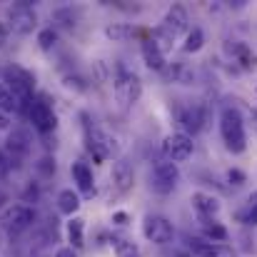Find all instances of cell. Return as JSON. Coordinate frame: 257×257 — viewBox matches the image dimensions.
<instances>
[{"instance_id": "cell-1", "label": "cell", "mask_w": 257, "mask_h": 257, "mask_svg": "<svg viewBox=\"0 0 257 257\" xmlns=\"http://www.w3.org/2000/svg\"><path fill=\"white\" fill-rule=\"evenodd\" d=\"M220 135L225 148L232 155H242L247 150V133H245V122L242 115L235 107H225L220 112Z\"/></svg>"}, {"instance_id": "cell-2", "label": "cell", "mask_w": 257, "mask_h": 257, "mask_svg": "<svg viewBox=\"0 0 257 257\" xmlns=\"http://www.w3.org/2000/svg\"><path fill=\"white\" fill-rule=\"evenodd\" d=\"M112 92H115V102L122 110H127L143 97V80L133 70H127L122 63H117V70L112 78Z\"/></svg>"}, {"instance_id": "cell-3", "label": "cell", "mask_w": 257, "mask_h": 257, "mask_svg": "<svg viewBox=\"0 0 257 257\" xmlns=\"http://www.w3.org/2000/svg\"><path fill=\"white\" fill-rule=\"evenodd\" d=\"M3 83L10 90V95L18 100V105L33 100L35 78H33L30 70H25V68H20V65H8V68L3 70Z\"/></svg>"}, {"instance_id": "cell-4", "label": "cell", "mask_w": 257, "mask_h": 257, "mask_svg": "<svg viewBox=\"0 0 257 257\" xmlns=\"http://www.w3.org/2000/svg\"><path fill=\"white\" fill-rule=\"evenodd\" d=\"M83 133H85V148L87 153L92 155V160L95 163H105L112 153H115V145H112V140L87 117V115H83Z\"/></svg>"}, {"instance_id": "cell-5", "label": "cell", "mask_w": 257, "mask_h": 257, "mask_svg": "<svg viewBox=\"0 0 257 257\" xmlns=\"http://www.w3.org/2000/svg\"><path fill=\"white\" fill-rule=\"evenodd\" d=\"M28 120L43 135H48L58 127V115H55V110H53V105L48 102L45 95H38L28 102Z\"/></svg>"}, {"instance_id": "cell-6", "label": "cell", "mask_w": 257, "mask_h": 257, "mask_svg": "<svg viewBox=\"0 0 257 257\" xmlns=\"http://www.w3.org/2000/svg\"><path fill=\"white\" fill-rule=\"evenodd\" d=\"M177 182H180V170H177L175 163L165 160V158H160V160L153 163L150 187H153L158 195H170L172 190L177 187Z\"/></svg>"}, {"instance_id": "cell-7", "label": "cell", "mask_w": 257, "mask_h": 257, "mask_svg": "<svg viewBox=\"0 0 257 257\" xmlns=\"http://www.w3.org/2000/svg\"><path fill=\"white\" fill-rule=\"evenodd\" d=\"M38 28V13L30 3H15L8 10V30L15 35H30Z\"/></svg>"}, {"instance_id": "cell-8", "label": "cell", "mask_w": 257, "mask_h": 257, "mask_svg": "<svg viewBox=\"0 0 257 257\" xmlns=\"http://www.w3.org/2000/svg\"><path fill=\"white\" fill-rule=\"evenodd\" d=\"M35 222V210L30 205H10L0 212V225L8 232H23Z\"/></svg>"}, {"instance_id": "cell-9", "label": "cell", "mask_w": 257, "mask_h": 257, "mask_svg": "<svg viewBox=\"0 0 257 257\" xmlns=\"http://www.w3.org/2000/svg\"><path fill=\"white\" fill-rule=\"evenodd\" d=\"M143 235L153 245H168L175 237V227H172L170 220L163 217V215H148L145 222H143Z\"/></svg>"}, {"instance_id": "cell-10", "label": "cell", "mask_w": 257, "mask_h": 257, "mask_svg": "<svg viewBox=\"0 0 257 257\" xmlns=\"http://www.w3.org/2000/svg\"><path fill=\"white\" fill-rule=\"evenodd\" d=\"M192 150H195V143L185 133H170L163 140V155H165V160H170L175 165L177 163H185L192 155Z\"/></svg>"}, {"instance_id": "cell-11", "label": "cell", "mask_w": 257, "mask_h": 257, "mask_svg": "<svg viewBox=\"0 0 257 257\" xmlns=\"http://www.w3.org/2000/svg\"><path fill=\"white\" fill-rule=\"evenodd\" d=\"M205 122H207V110L200 105V102H192V105H185L180 110V125H182V133L185 135H197L205 130Z\"/></svg>"}, {"instance_id": "cell-12", "label": "cell", "mask_w": 257, "mask_h": 257, "mask_svg": "<svg viewBox=\"0 0 257 257\" xmlns=\"http://www.w3.org/2000/svg\"><path fill=\"white\" fill-rule=\"evenodd\" d=\"M160 28L170 35L172 40H177V38H180V35H185V33H187V28H190L187 10H185L182 5H170V8H168V13H165V18H163V23H160Z\"/></svg>"}, {"instance_id": "cell-13", "label": "cell", "mask_w": 257, "mask_h": 257, "mask_svg": "<svg viewBox=\"0 0 257 257\" xmlns=\"http://www.w3.org/2000/svg\"><path fill=\"white\" fill-rule=\"evenodd\" d=\"M8 145V153L13 155V158H25V155H30V150H33V138H30V133L25 130V127H15L10 135H8V140H5Z\"/></svg>"}, {"instance_id": "cell-14", "label": "cell", "mask_w": 257, "mask_h": 257, "mask_svg": "<svg viewBox=\"0 0 257 257\" xmlns=\"http://www.w3.org/2000/svg\"><path fill=\"white\" fill-rule=\"evenodd\" d=\"M192 207H195V212L202 217V222H210L217 212H220V200L215 197V195H210V192H195L192 195Z\"/></svg>"}, {"instance_id": "cell-15", "label": "cell", "mask_w": 257, "mask_h": 257, "mask_svg": "<svg viewBox=\"0 0 257 257\" xmlns=\"http://www.w3.org/2000/svg\"><path fill=\"white\" fill-rule=\"evenodd\" d=\"M133 182H135V170H133V165L127 163V160H115L112 163V185L120 190V192H127L130 187H133Z\"/></svg>"}, {"instance_id": "cell-16", "label": "cell", "mask_w": 257, "mask_h": 257, "mask_svg": "<svg viewBox=\"0 0 257 257\" xmlns=\"http://www.w3.org/2000/svg\"><path fill=\"white\" fill-rule=\"evenodd\" d=\"M143 60H145V65H148L150 70H158V73H163V70L168 68V55H165L150 38L143 40Z\"/></svg>"}, {"instance_id": "cell-17", "label": "cell", "mask_w": 257, "mask_h": 257, "mask_svg": "<svg viewBox=\"0 0 257 257\" xmlns=\"http://www.w3.org/2000/svg\"><path fill=\"white\" fill-rule=\"evenodd\" d=\"M73 180L78 182V190L85 195V197H92L95 195V180H92V170H90V165L83 163V160H78V163H73Z\"/></svg>"}, {"instance_id": "cell-18", "label": "cell", "mask_w": 257, "mask_h": 257, "mask_svg": "<svg viewBox=\"0 0 257 257\" xmlns=\"http://www.w3.org/2000/svg\"><path fill=\"white\" fill-rule=\"evenodd\" d=\"M230 53H232L235 63H240L245 70H252V68H257V53L250 48V45H245V43H232Z\"/></svg>"}, {"instance_id": "cell-19", "label": "cell", "mask_w": 257, "mask_h": 257, "mask_svg": "<svg viewBox=\"0 0 257 257\" xmlns=\"http://www.w3.org/2000/svg\"><path fill=\"white\" fill-rule=\"evenodd\" d=\"M163 73L168 75V80L180 83V85H192V80H195V73L185 63H168V68Z\"/></svg>"}, {"instance_id": "cell-20", "label": "cell", "mask_w": 257, "mask_h": 257, "mask_svg": "<svg viewBox=\"0 0 257 257\" xmlns=\"http://www.w3.org/2000/svg\"><path fill=\"white\" fill-rule=\"evenodd\" d=\"M133 35H135V28L127 25V23H110L105 28V38L112 40V43H127Z\"/></svg>"}, {"instance_id": "cell-21", "label": "cell", "mask_w": 257, "mask_h": 257, "mask_svg": "<svg viewBox=\"0 0 257 257\" xmlns=\"http://www.w3.org/2000/svg\"><path fill=\"white\" fill-rule=\"evenodd\" d=\"M58 210L63 212V215H75L78 210H80V195L78 192H73V190H63L60 195H58Z\"/></svg>"}, {"instance_id": "cell-22", "label": "cell", "mask_w": 257, "mask_h": 257, "mask_svg": "<svg viewBox=\"0 0 257 257\" xmlns=\"http://www.w3.org/2000/svg\"><path fill=\"white\" fill-rule=\"evenodd\" d=\"M68 240L73 242V250H80L85 245V220L83 217H73L68 222Z\"/></svg>"}, {"instance_id": "cell-23", "label": "cell", "mask_w": 257, "mask_h": 257, "mask_svg": "<svg viewBox=\"0 0 257 257\" xmlns=\"http://www.w3.org/2000/svg\"><path fill=\"white\" fill-rule=\"evenodd\" d=\"M237 220H240L242 225H250V227H255L257 225V192L255 195H250L247 202L237 210Z\"/></svg>"}, {"instance_id": "cell-24", "label": "cell", "mask_w": 257, "mask_h": 257, "mask_svg": "<svg viewBox=\"0 0 257 257\" xmlns=\"http://www.w3.org/2000/svg\"><path fill=\"white\" fill-rule=\"evenodd\" d=\"M187 247L195 257H212V252H215V242H210L205 237H190Z\"/></svg>"}, {"instance_id": "cell-25", "label": "cell", "mask_w": 257, "mask_h": 257, "mask_svg": "<svg viewBox=\"0 0 257 257\" xmlns=\"http://www.w3.org/2000/svg\"><path fill=\"white\" fill-rule=\"evenodd\" d=\"M202 232H205V240H210V242H215V245H222L225 240H227V230L220 225V222H205L202 225Z\"/></svg>"}, {"instance_id": "cell-26", "label": "cell", "mask_w": 257, "mask_h": 257, "mask_svg": "<svg viewBox=\"0 0 257 257\" xmlns=\"http://www.w3.org/2000/svg\"><path fill=\"white\" fill-rule=\"evenodd\" d=\"M202 45H205V33H202L200 28L187 30V38H185L182 50H185V53H200V50H202Z\"/></svg>"}, {"instance_id": "cell-27", "label": "cell", "mask_w": 257, "mask_h": 257, "mask_svg": "<svg viewBox=\"0 0 257 257\" xmlns=\"http://www.w3.org/2000/svg\"><path fill=\"white\" fill-rule=\"evenodd\" d=\"M115 255L117 257H143V252L130 240H115Z\"/></svg>"}, {"instance_id": "cell-28", "label": "cell", "mask_w": 257, "mask_h": 257, "mask_svg": "<svg viewBox=\"0 0 257 257\" xmlns=\"http://www.w3.org/2000/svg\"><path fill=\"white\" fill-rule=\"evenodd\" d=\"M18 107H20V105H18V100L10 95V90L5 85H0V112L8 115V112H15Z\"/></svg>"}, {"instance_id": "cell-29", "label": "cell", "mask_w": 257, "mask_h": 257, "mask_svg": "<svg viewBox=\"0 0 257 257\" xmlns=\"http://www.w3.org/2000/svg\"><path fill=\"white\" fill-rule=\"evenodd\" d=\"M55 43H58V33H55L53 28H45V30L38 33V45H40L43 50H53Z\"/></svg>"}, {"instance_id": "cell-30", "label": "cell", "mask_w": 257, "mask_h": 257, "mask_svg": "<svg viewBox=\"0 0 257 257\" xmlns=\"http://www.w3.org/2000/svg\"><path fill=\"white\" fill-rule=\"evenodd\" d=\"M63 85L68 87V90H75V92H85L87 85L83 78H78V75H65L63 78Z\"/></svg>"}, {"instance_id": "cell-31", "label": "cell", "mask_w": 257, "mask_h": 257, "mask_svg": "<svg viewBox=\"0 0 257 257\" xmlns=\"http://www.w3.org/2000/svg\"><path fill=\"white\" fill-rule=\"evenodd\" d=\"M38 170L43 172V175H55V160H50V158H43V160H38V165H35Z\"/></svg>"}, {"instance_id": "cell-32", "label": "cell", "mask_w": 257, "mask_h": 257, "mask_svg": "<svg viewBox=\"0 0 257 257\" xmlns=\"http://www.w3.org/2000/svg\"><path fill=\"white\" fill-rule=\"evenodd\" d=\"M247 177H245V172L237 170V168H232V170H227V182L230 185H235V187H240L242 182H245Z\"/></svg>"}, {"instance_id": "cell-33", "label": "cell", "mask_w": 257, "mask_h": 257, "mask_svg": "<svg viewBox=\"0 0 257 257\" xmlns=\"http://www.w3.org/2000/svg\"><path fill=\"white\" fill-rule=\"evenodd\" d=\"M212 257H237V252L230 247V245H215V252Z\"/></svg>"}, {"instance_id": "cell-34", "label": "cell", "mask_w": 257, "mask_h": 257, "mask_svg": "<svg viewBox=\"0 0 257 257\" xmlns=\"http://www.w3.org/2000/svg\"><path fill=\"white\" fill-rule=\"evenodd\" d=\"M8 170H10V160L0 153V180H5V175H8Z\"/></svg>"}, {"instance_id": "cell-35", "label": "cell", "mask_w": 257, "mask_h": 257, "mask_svg": "<svg viewBox=\"0 0 257 257\" xmlns=\"http://www.w3.org/2000/svg\"><path fill=\"white\" fill-rule=\"evenodd\" d=\"M55 257H78V252H75L73 247H60V250L55 252Z\"/></svg>"}, {"instance_id": "cell-36", "label": "cell", "mask_w": 257, "mask_h": 257, "mask_svg": "<svg viewBox=\"0 0 257 257\" xmlns=\"http://www.w3.org/2000/svg\"><path fill=\"white\" fill-rule=\"evenodd\" d=\"M8 33H10V30H8V25H3V23H0V48L5 45V40H8Z\"/></svg>"}, {"instance_id": "cell-37", "label": "cell", "mask_w": 257, "mask_h": 257, "mask_svg": "<svg viewBox=\"0 0 257 257\" xmlns=\"http://www.w3.org/2000/svg\"><path fill=\"white\" fill-rule=\"evenodd\" d=\"M112 220H115L117 225H125V222H127V215H125V212H115V215H112Z\"/></svg>"}, {"instance_id": "cell-38", "label": "cell", "mask_w": 257, "mask_h": 257, "mask_svg": "<svg viewBox=\"0 0 257 257\" xmlns=\"http://www.w3.org/2000/svg\"><path fill=\"white\" fill-rule=\"evenodd\" d=\"M10 127V117L5 112H0V130H8Z\"/></svg>"}, {"instance_id": "cell-39", "label": "cell", "mask_w": 257, "mask_h": 257, "mask_svg": "<svg viewBox=\"0 0 257 257\" xmlns=\"http://www.w3.org/2000/svg\"><path fill=\"white\" fill-rule=\"evenodd\" d=\"M252 122H255V130H257V110H252Z\"/></svg>"}]
</instances>
